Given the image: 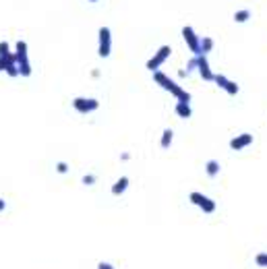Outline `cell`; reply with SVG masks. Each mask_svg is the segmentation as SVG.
Listing matches in <instances>:
<instances>
[{
  "label": "cell",
  "mask_w": 267,
  "mask_h": 269,
  "mask_svg": "<svg viewBox=\"0 0 267 269\" xmlns=\"http://www.w3.org/2000/svg\"><path fill=\"white\" fill-rule=\"evenodd\" d=\"M185 71H187V73H193V71H197V60H195V56H193V58L187 62V69H185Z\"/></svg>",
  "instance_id": "obj_21"
},
{
  "label": "cell",
  "mask_w": 267,
  "mask_h": 269,
  "mask_svg": "<svg viewBox=\"0 0 267 269\" xmlns=\"http://www.w3.org/2000/svg\"><path fill=\"white\" fill-rule=\"evenodd\" d=\"M7 69V64H5V60L3 58H0V71H5Z\"/></svg>",
  "instance_id": "obj_27"
},
{
  "label": "cell",
  "mask_w": 267,
  "mask_h": 269,
  "mask_svg": "<svg viewBox=\"0 0 267 269\" xmlns=\"http://www.w3.org/2000/svg\"><path fill=\"white\" fill-rule=\"evenodd\" d=\"M73 108L79 112V114H91L99 108V102L93 97H75L73 99Z\"/></svg>",
  "instance_id": "obj_6"
},
{
  "label": "cell",
  "mask_w": 267,
  "mask_h": 269,
  "mask_svg": "<svg viewBox=\"0 0 267 269\" xmlns=\"http://www.w3.org/2000/svg\"><path fill=\"white\" fill-rule=\"evenodd\" d=\"M248 19H251V11L248 9H240V11L234 13V21L236 23H246Z\"/></svg>",
  "instance_id": "obj_16"
},
{
  "label": "cell",
  "mask_w": 267,
  "mask_h": 269,
  "mask_svg": "<svg viewBox=\"0 0 267 269\" xmlns=\"http://www.w3.org/2000/svg\"><path fill=\"white\" fill-rule=\"evenodd\" d=\"M97 269H114V267H112L110 263H99V265H97Z\"/></svg>",
  "instance_id": "obj_23"
},
{
  "label": "cell",
  "mask_w": 267,
  "mask_h": 269,
  "mask_svg": "<svg viewBox=\"0 0 267 269\" xmlns=\"http://www.w3.org/2000/svg\"><path fill=\"white\" fill-rule=\"evenodd\" d=\"M5 209H7V203H5L3 199H0V211H5Z\"/></svg>",
  "instance_id": "obj_25"
},
{
  "label": "cell",
  "mask_w": 267,
  "mask_h": 269,
  "mask_svg": "<svg viewBox=\"0 0 267 269\" xmlns=\"http://www.w3.org/2000/svg\"><path fill=\"white\" fill-rule=\"evenodd\" d=\"M172 141H174V130H172V128H166V130L162 132V139H160L162 149H168V147L172 145Z\"/></svg>",
  "instance_id": "obj_13"
},
{
  "label": "cell",
  "mask_w": 267,
  "mask_h": 269,
  "mask_svg": "<svg viewBox=\"0 0 267 269\" xmlns=\"http://www.w3.org/2000/svg\"><path fill=\"white\" fill-rule=\"evenodd\" d=\"M120 160H122V162H128V160H130V154H128V151H122V154H120Z\"/></svg>",
  "instance_id": "obj_22"
},
{
  "label": "cell",
  "mask_w": 267,
  "mask_h": 269,
  "mask_svg": "<svg viewBox=\"0 0 267 269\" xmlns=\"http://www.w3.org/2000/svg\"><path fill=\"white\" fill-rule=\"evenodd\" d=\"M189 199H191V203L193 205H197L199 209H201L203 213H213L215 211V201L213 199H209L207 195H203V193H199V191H193L191 195H189Z\"/></svg>",
  "instance_id": "obj_5"
},
{
  "label": "cell",
  "mask_w": 267,
  "mask_h": 269,
  "mask_svg": "<svg viewBox=\"0 0 267 269\" xmlns=\"http://www.w3.org/2000/svg\"><path fill=\"white\" fill-rule=\"evenodd\" d=\"M13 52H11V48H9V44L7 42H0V58H7V56H11Z\"/></svg>",
  "instance_id": "obj_18"
},
{
  "label": "cell",
  "mask_w": 267,
  "mask_h": 269,
  "mask_svg": "<svg viewBox=\"0 0 267 269\" xmlns=\"http://www.w3.org/2000/svg\"><path fill=\"white\" fill-rule=\"evenodd\" d=\"M97 54L99 58H108L112 54V31L110 27H99V33H97Z\"/></svg>",
  "instance_id": "obj_3"
},
{
  "label": "cell",
  "mask_w": 267,
  "mask_h": 269,
  "mask_svg": "<svg viewBox=\"0 0 267 269\" xmlns=\"http://www.w3.org/2000/svg\"><path fill=\"white\" fill-rule=\"evenodd\" d=\"M176 114L180 116V118H191L193 116L191 104L189 102H176Z\"/></svg>",
  "instance_id": "obj_12"
},
{
  "label": "cell",
  "mask_w": 267,
  "mask_h": 269,
  "mask_svg": "<svg viewBox=\"0 0 267 269\" xmlns=\"http://www.w3.org/2000/svg\"><path fill=\"white\" fill-rule=\"evenodd\" d=\"M205 174L209 176V178H215L220 174V164L215 162V160H209L207 164H205Z\"/></svg>",
  "instance_id": "obj_14"
},
{
  "label": "cell",
  "mask_w": 267,
  "mask_h": 269,
  "mask_svg": "<svg viewBox=\"0 0 267 269\" xmlns=\"http://www.w3.org/2000/svg\"><path fill=\"white\" fill-rule=\"evenodd\" d=\"M213 83H215V85H218L220 89H224L228 95H232V97H234V95H238V85H236V83L234 81H232V79H228L226 75H213Z\"/></svg>",
  "instance_id": "obj_8"
},
{
  "label": "cell",
  "mask_w": 267,
  "mask_h": 269,
  "mask_svg": "<svg viewBox=\"0 0 267 269\" xmlns=\"http://www.w3.org/2000/svg\"><path fill=\"white\" fill-rule=\"evenodd\" d=\"M15 60H17V69H19L21 77H29L31 75V64H29V50L27 44L23 40L17 42L15 46Z\"/></svg>",
  "instance_id": "obj_2"
},
{
  "label": "cell",
  "mask_w": 267,
  "mask_h": 269,
  "mask_svg": "<svg viewBox=\"0 0 267 269\" xmlns=\"http://www.w3.org/2000/svg\"><path fill=\"white\" fill-rule=\"evenodd\" d=\"M195 60H197V73H199V77H201L203 81H213V75H215V73L211 71L207 56L199 54V56H195Z\"/></svg>",
  "instance_id": "obj_9"
},
{
  "label": "cell",
  "mask_w": 267,
  "mask_h": 269,
  "mask_svg": "<svg viewBox=\"0 0 267 269\" xmlns=\"http://www.w3.org/2000/svg\"><path fill=\"white\" fill-rule=\"evenodd\" d=\"M255 263H257V267H265L267 269V253H257L255 255Z\"/></svg>",
  "instance_id": "obj_17"
},
{
  "label": "cell",
  "mask_w": 267,
  "mask_h": 269,
  "mask_svg": "<svg viewBox=\"0 0 267 269\" xmlns=\"http://www.w3.org/2000/svg\"><path fill=\"white\" fill-rule=\"evenodd\" d=\"M199 46H201V54H203V56H207V54L211 52V50H213V40L205 36V38L199 40Z\"/></svg>",
  "instance_id": "obj_15"
},
{
  "label": "cell",
  "mask_w": 267,
  "mask_h": 269,
  "mask_svg": "<svg viewBox=\"0 0 267 269\" xmlns=\"http://www.w3.org/2000/svg\"><path fill=\"white\" fill-rule=\"evenodd\" d=\"M154 81L158 83V85L162 87V89H166L170 95H174L176 97V102H191V93L187 91V89H182L178 83L174 81V79H170L166 73H162V71H156L154 73Z\"/></svg>",
  "instance_id": "obj_1"
},
{
  "label": "cell",
  "mask_w": 267,
  "mask_h": 269,
  "mask_svg": "<svg viewBox=\"0 0 267 269\" xmlns=\"http://www.w3.org/2000/svg\"><path fill=\"white\" fill-rule=\"evenodd\" d=\"M56 172L58 174H66V172H69V164H66V162H58L56 164Z\"/></svg>",
  "instance_id": "obj_19"
},
{
  "label": "cell",
  "mask_w": 267,
  "mask_h": 269,
  "mask_svg": "<svg viewBox=\"0 0 267 269\" xmlns=\"http://www.w3.org/2000/svg\"><path fill=\"white\" fill-rule=\"evenodd\" d=\"M89 3H97V0H89Z\"/></svg>",
  "instance_id": "obj_28"
},
{
  "label": "cell",
  "mask_w": 267,
  "mask_h": 269,
  "mask_svg": "<svg viewBox=\"0 0 267 269\" xmlns=\"http://www.w3.org/2000/svg\"><path fill=\"white\" fill-rule=\"evenodd\" d=\"M178 77H180V79H187V77H189V73H187L185 69H180V71H178Z\"/></svg>",
  "instance_id": "obj_24"
},
{
  "label": "cell",
  "mask_w": 267,
  "mask_h": 269,
  "mask_svg": "<svg viewBox=\"0 0 267 269\" xmlns=\"http://www.w3.org/2000/svg\"><path fill=\"white\" fill-rule=\"evenodd\" d=\"M128 184H130V180H128L126 176H120L118 180H116V182L112 184V189H110V193H112L114 197H120V195H124V193H126V189H128Z\"/></svg>",
  "instance_id": "obj_11"
},
{
  "label": "cell",
  "mask_w": 267,
  "mask_h": 269,
  "mask_svg": "<svg viewBox=\"0 0 267 269\" xmlns=\"http://www.w3.org/2000/svg\"><path fill=\"white\" fill-rule=\"evenodd\" d=\"M251 143H253V134L251 132H240V134H236V137H232L230 149L232 151H242L244 147H248Z\"/></svg>",
  "instance_id": "obj_10"
},
{
  "label": "cell",
  "mask_w": 267,
  "mask_h": 269,
  "mask_svg": "<svg viewBox=\"0 0 267 269\" xmlns=\"http://www.w3.org/2000/svg\"><path fill=\"white\" fill-rule=\"evenodd\" d=\"M83 184H85V187L95 184V174H85V176H83Z\"/></svg>",
  "instance_id": "obj_20"
},
{
  "label": "cell",
  "mask_w": 267,
  "mask_h": 269,
  "mask_svg": "<svg viewBox=\"0 0 267 269\" xmlns=\"http://www.w3.org/2000/svg\"><path fill=\"white\" fill-rule=\"evenodd\" d=\"M91 77H93V79H97V77H99V71H97V69H93V71H91Z\"/></svg>",
  "instance_id": "obj_26"
},
{
  "label": "cell",
  "mask_w": 267,
  "mask_h": 269,
  "mask_svg": "<svg viewBox=\"0 0 267 269\" xmlns=\"http://www.w3.org/2000/svg\"><path fill=\"white\" fill-rule=\"evenodd\" d=\"M170 54H172V48H170V46H162V48L158 50V52L147 60V64H145V66H147V71H152V73L160 71V69H162V64L170 58Z\"/></svg>",
  "instance_id": "obj_4"
},
{
  "label": "cell",
  "mask_w": 267,
  "mask_h": 269,
  "mask_svg": "<svg viewBox=\"0 0 267 269\" xmlns=\"http://www.w3.org/2000/svg\"><path fill=\"white\" fill-rule=\"evenodd\" d=\"M182 40L187 42L189 50H191V52H193L195 56H199V54H201V46H199V40H201V38L197 36V33H195V29H193L191 25L182 27Z\"/></svg>",
  "instance_id": "obj_7"
}]
</instances>
